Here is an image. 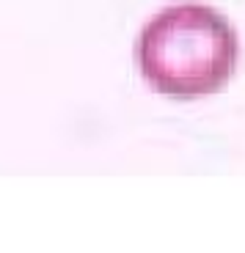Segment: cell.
I'll use <instances>...</instances> for the list:
<instances>
[{"instance_id":"6da1fadb","label":"cell","mask_w":245,"mask_h":253,"mask_svg":"<svg viewBox=\"0 0 245 253\" xmlns=\"http://www.w3.org/2000/svg\"><path fill=\"white\" fill-rule=\"evenodd\" d=\"M138 69L151 91L171 99H201L229 85L240 39L229 17L207 3H174L141 28Z\"/></svg>"}]
</instances>
